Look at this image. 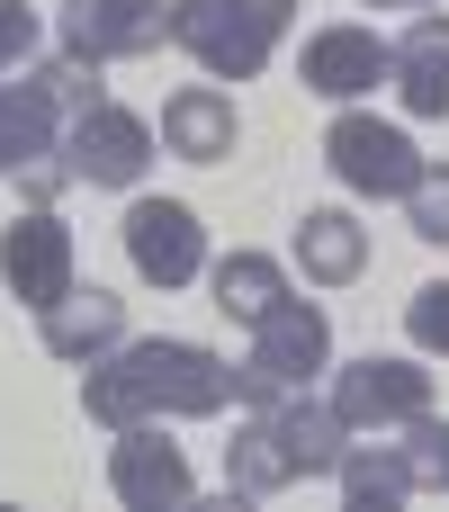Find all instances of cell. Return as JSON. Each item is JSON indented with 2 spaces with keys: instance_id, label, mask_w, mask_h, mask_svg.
<instances>
[{
  "instance_id": "cell-1",
  "label": "cell",
  "mask_w": 449,
  "mask_h": 512,
  "mask_svg": "<svg viewBox=\"0 0 449 512\" xmlns=\"http://www.w3.org/2000/svg\"><path fill=\"white\" fill-rule=\"evenodd\" d=\"M234 405V360H216L207 342L153 333V342H117L81 369V414L126 432V423H207Z\"/></svg>"
},
{
  "instance_id": "cell-2",
  "label": "cell",
  "mask_w": 449,
  "mask_h": 512,
  "mask_svg": "<svg viewBox=\"0 0 449 512\" xmlns=\"http://www.w3.org/2000/svg\"><path fill=\"white\" fill-rule=\"evenodd\" d=\"M351 450V423L342 405L324 396H279V405H252V423L225 441V495L234 504H261V495H288L306 477H333Z\"/></svg>"
},
{
  "instance_id": "cell-3",
  "label": "cell",
  "mask_w": 449,
  "mask_h": 512,
  "mask_svg": "<svg viewBox=\"0 0 449 512\" xmlns=\"http://www.w3.org/2000/svg\"><path fill=\"white\" fill-rule=\"evenodd\" d=\"M297 0H171V45L198 54L207 81H252L279 36H288Z\"/></svg>"
},
{
  "instance_id": "cell-4",
  "label": "cell",
  "mask_w": 449,
  "mask_h": 512,
  "mask_svg": "<svg viewBox=\"0 0 449 512\" xmlns=\"http://www.w3.org/2000/svg\"><path fill=\"white\" fill-rule=\"evenodd\" d=\"M333 360V324H324V306L315 297H279L261 324H252V351L234 360V396L243 405H279V396H306V378Z\"/></svg>"
},
{
  "instance_id": "cell-5",
  "label": "cell",
  "mask_w": 449,
  "mask_h": 512,
  "mask_svg": "<svg viewBox=\"0 0 449 512\" xmlns=\"http://www.w3.org/2000/svg\"><path fill=\"white\" fill-rule=\"evenodd\" d=\"M324 162H333V180L360 189V198H405V189L432 171L423 144H414L405 126H387V117H369V108H342V117L324 126Z\"/></svg>"
},
{
  "instance_id": "cell-6",
  "label": "cell",
  "mask_w": 449,
  "mask_h": 512,
  "mask_svg": "<svg viewBox=\"0 0 449 512\" xmlns=\"http://www.w3.org/2000/svg\"><path fill=\"white\" fill-rule=\"evenodd\" d=\"M333 405L351 432H414L432 414V369L423 360H396V351H369L333 378Z\"/></svg>"
},
{
  "instance_id": "cell-7",
  "label": "cell",
  "mask_w": 449,
  "mask_h": 512,
  "mask_svg": "<svg viewBox=\"0 0 449 512\" xmlns=\"http://www.w3.org/2000/svg\"><path fill=\"white\" fill-rule=\"evenodd\" d=\"M63 171L90 180V189H135V180L153 171V126H144L135 108L99 99V108H81V117L63 126Z\"/></svg>"
},
{
  "instance_id": "cell-8",
  "label": "cell",
  "mask_w": 449,
  "mask_h": 512,
  "mask_svg": "<svg viewBox=\"0 0 449 512\" xmlns=\"http://www.w3.org/2000/svg\"><path fill=\"white\" fill-rule=\"evenodd\" d=\"M0 279H9V297L18 306H54V297H72L81 279H72V225L54 216V207H27V216H9L0 225Z\"/></svg>"
},
{
  "instance_id": "cell-9",
  "label": "cell",
  "mask_w": 449,
  "mask_h": 512,
  "mask_svg": "<svg viewBox=\"0 0 449 512\" xmlns=\"http://www.w3.org/2000/svg\"><path fill=\"white\" fill-rule=\"evenodd\" d=\"M126 261H135V279H153V288H189V279L207 270V225H198V207H180V198H135V207H126Z\"/></svg>"
},
{
  "instance_id": "cell-10",
  "label": "cell",
  "mask_w": 449,
  "mask_h": 512,
  "mask_svg": "<svg viewBox=\"0 0 449 512\" xmlns=\"http://www.w3.org/2000/svg\"><path fill=\"white\" fill-rule=\"evenodd\" d=\"M171 36V0H63V54L81 63H135Z\"/></svg>"
},
{
  "instance_id": "cell-11",
  "label": "cell",
  "mask_w": 449,
  "mask_h": 512,
  "mask_svg": "<svg viewBox=\"0 0 449 512\" xmlns=\"http://www.w3.org/2000/svg\"><path fill=\"white\" fill-rule=\"evenodd\" d=\"M108 486L126 512H180L189 504V459H180V441H162V423H126L108 450Z\"/></svg>"
},
{
  "instance_id": "cell-12",
  "label": "cell",
  "mask_w": 449,
  "mask_h": 512,
  "mask_svg": "<svg viewBox=\"0 0 449 512\" xmlns=\"http://www.w3.org/2000/svg\"><path fill=\"white\" fill-rule=\"evenodd\" d=\"M297 72H306V90H315V99H342V108H351V99H369V90L396 72V45H387V36H369V27H315Z\"/></svg>"
},
{
  "instance_id": "cell-13",
  "label": "cell",
  "mask_w": 449,
  "mask_h": 512,
  "mask_svg": "<svg viewBox=\"0 0 449 512\" xmlns=\"http://www.w3.org/2000/svg\"><path fill=\"white\" fill-rule=\"evenodd\" d=\"M63 99L27 72V81H0V180L9 171H54V153H63Z\"/></svg>"
},
{
  "instance_id": "cell-14",
  "label": "cell",
  "mask_w": 449,
  "mask_h": 512,
  "mask_svg": "<svg viewBox=\"0 0 449 512\" xmlns=\"http://www.w3.org/2000/svg\"><path fill=\"white\" fill-rule=\"evenodd\" d=\"M36 324H45V351H54V360H81V369H90L99 351L126 342V297H108V288H72V297H54Z\"/></svg>"
},
{
  "instance_id": "cell-15",
  "label": "cell",
  "mask_w": 449,
  "mask_h": 512,
  "mask_svg": "<svg viewBox=\"0 0 449 512\" xmlns=\"http://www.w3.org/2000/svg\"><path fill=\"white\" fill-rule=\"evenodd\" d=\"M396 99L414 108V117H449V18L441 9H423L405 36H396Z\"/></svg>"
},
{
  "instance_id": "cell-16",
  "label": "cell",
  "mask_w": 449,
  "mask_h": 512,
  "mask_svg": "<svg viewBox=\"0 0 449 512\" xmlns=\"http://www.w3.org/2000/svg\"><path fill=\"white\" fill-rule=\"evenodd\" d=\"M234 135H243V117H234V99L225 90H180V99H162V153H180V162H225L234 153Z\"/></svg>"
},
{
  "instance_id": "cell-17",
  "label": "cell",
  "mask_w": 449,
  "mask_h": 512,
  "mask_svg": "<svg viewBox=\"0 0 449 512\" xmlns=\"http://www.w3.org/2000/svg\"><path fill=\"white\" fill-rule=\"evenodd\" d=\"M333 477H342V504L351 512H396L414 486H423V477H414V450L387 441V432H378V441H351Z\"/></svg>"
},
{
  "instance_id": "cell-18",
  "label": "cell",
  "mask_w": 449,
  "mask_h": 512,
  "mask_svg": "<svg viewBox=\"0 0 449 512\" xmlns=\"http://www.w3.org/2000/svg\"><path fill=\"white\" fill-rule=\"evenodd\" d=\"M297 261H306L315 288H351V279L369 270V225H360L351 207H306V225H297Z\"/></svg>"
},
{
  "instance_id": "cell-19",
  "label": "cell",
  "mask_w": 449,
  "mask_h": 512,
  "mask_svg": "<svg viewBox=\"0 0 449 512\" xmlns=\"http://www.w3.org/2000/svg\"><path fill=\"white\" fill-rule=\"evenodd\" d=\"M279 297H288V270H279L270 252H225V261H216V306H225L234 324H261Z\"/></svg>"
},
{
  "instance_id": "cell-20",
  "label": "cell",
  "mask_w": 449,
  "mask_h": 512,
  "mask_svg": "<svg viewBox=\"0 0 449 512\" xmlns=\"http://www.w3.org/2000/svg\"><path fill=\"white\" fill-rule=\"evenodd\" d=\"M36 81L63 99V117H81V108H99L108 90H99V63H81V54H54V63H36Z\"/></svg>"
},
{
  "instance_id": "cell-21",
  "label": "cell",
  "mask_w": 449,
  "mask_h": 512,
  "mask_svg": "<svg viewBox=\"0 0 449 512\" xmlns=\"http://www.w3.org/2000/svg\"><path fill=\"white\" fill-rule=\"evenodd\" d=\"M405 225H414L423 243H449V162H432V171L405 189Z\"/></svg>"
},
{
  "instance_id": "cell-22",
  "label": "cell",
  "mask_w": 449,
  "mask_h": 512,
  "mask_svg": "<svg viewBox=\"0 0 449 512\" xmlns=\"http://www.w3.org/2000/svg\"><path fill=\"white\" fill-rule=\"evenodd\" d=\"M405 333H414V351H432V360L449 351V279H432V288L405 297Z\"/></svg>"
},
{
  "instance_id": "cell-23",
  "label": "cell",
  "mask_w": 449,
  "mask_h": 512,
  "mask_svg": "<svg viewBox=\"0 0 449 512\" xmlns=\"http://www.w3.org/2000/svg\"><path fill=\"white\" fill-rule=\"evenodd\" d=\"M405 450H414V477H423V486H441V495H449V423H441V414H423Z\"/></svg>"
},
{
  "instance_id": "cell-24",
  "label": "cell",
  "mask_w": 449,
  "mask_h": 512,
  "mask_svg": "<svg viewBox=\"0 0 449 512\" xmlns=\"http://www.w3.org/2000/svg\"><path fill=\"white\" fill-rule=\"evenodd\" d=\"M36 54V9L27 0H0V72H18Z\"/></svg>"
},
{
  "instance_id": "cell-25",
  "label": "cell",
  "mask_w": 449,
  "mask_h": 512,
  "mask_svg": "<svg viewBox=\"0 0 449 512\" xmlns=\"http://www.w3.org/2000/svg\"><path fill=\"white\" fill-rule=\"evenodd\" d=\"M369 9H432V0H369Z\"/></svg>"
}]
</instances>
